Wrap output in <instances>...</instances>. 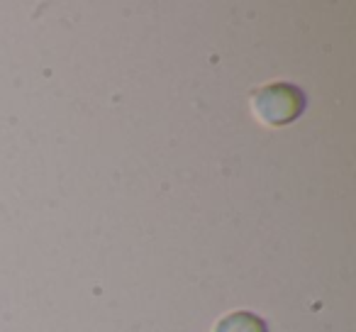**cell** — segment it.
Wrapping results in <instances>:
<instances>
[{
  "mask_svg": "<svg viewBox=\"0 0 356 332\" xmlns=\"http://www.w3.org/2000/svg\"><path fill=\"white\" fill-rule=\"evenodd\" d=\"M254 108L266 125H288L305 110V95L298 86L271 84L254 95Z\"/></svg>",
  "mask_w": 356,
  "mask_h": 332,
  "instance_id": "1",
  "label": "cell"
},
{
  "mask_svg": "<svg viewBox=\"0 0 356 332\" xmlns=\"http://www.w3.org/2000/svg\"><path fill=\"white\" fill-rule=\"evenodd\" d=\"M215 332H268V327L259 315L247 313V310H239V313L225 315L222 320L218 322Z\"/></svg>",
  "mask_w": 356,
  "mask_h": 332,
  "instance_id": "2",
  "label": "cell"
}]
</instances>
